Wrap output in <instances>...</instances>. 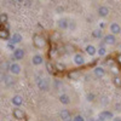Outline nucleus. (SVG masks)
<instances>
[{
  "label": "nucleus",
  "mask_w": 121,
  "mask_h": 121,
  "mask_svg": "<svg viewBox=\"0 0 121 121\" xmlns=\"http://www.w3.org/2000/svg\"><path fill=\"white\" fill-rule=\"evenodd\" d=\"M12 114H13L15 119H17V120H23V119L26 117L24 112H23L22 109H19V107H16V108L12 110Z\"/></svg>",
  "instance_id": "obj_6"
},
{
  "label": "nucleus",
  "mask_w": 121,
  "mask_h": 121,
  "mask_svg": "<svg viewBox=\"0 0 121 121\" xmlns=\"http://www.w3.org/2000/svg\"><path fill=\"white\" fill-rule=\"evenodd\" d=\"M0 15H1V13H0Z\"/></svg>",
  "instance_id": "obj_42"
},
{
  "label": "nucleus",
  "mask_w": 121,
  "mask_h": 121,
  "mask_svg": "<svg viewBox=\"0 0 121 121\" xmlns=\"http://www.w3.org/2000/svg\"><path fill=\"white\" fill-rule=\"evenodd\" d=\"M97 121H103V120H100V119H97Z\"/></svg>",
  "instance_id": "obj_40"
},
{
  "label": "nucleus",
  "mask_w": 121,
  "mask_h": 121,
  "mask_svg": "<svg viewBox=\"0 0 121 121\" xmlns=\"http://www.w3.org/2000/svg\"><path fill=\"white\" fill-rule=\"evenodd\" d=\"M0 39H3V40H7L10 39V33H9V30L7 29H1L0 28Z\"/></svg>",
  "instance_id": "obj_20"
},
{
  "label": "nucleus",
  "mask_w": 121,
  "mask_h": 121,
  "mask_svg": "<svg viewBox=\"0 0 121 121\" xmlns=\"http://www.w3.org/2000/svg\"><path fill=\"white\" fill-rule=\"evenodd\" d=\"M92 36L96 38V39H100V38H102V30H100V29L93 30V32H92Z\"/></svg>",
  "instance_id": "obj_24"
},
{
  "label": "nucleus",
  "mask_w": 121,
  "mask_h": 121,
  "mask_svg": "<svg viewBox=\"0 0 121 121\" xmlns=\"http://www.w3.org/2000/svg\"><path fill=\"white\" fill-rule=\"evenodd\" d=\"M120 87H121V85H120Z\"/></svg>",
  "instance_id": "obj_41"
},
{
  "label": "nucleus",
  "mask_w": 121,
  "mask_h": 121,
  "mask_svg": "<svg viewBox=\"0 0 121 121\" xmlns=\"http://www.w3.org/2000/svg\"><path fill=\"white\" fill-rule=\"evenodd\" d=\"M65 121H73V119H72V117H69V119H68V120H65Z\"/></svg>",
  "instance_id": "obj_39"
},
{
  "label": "nucleus",
  "mask_w": 121,
  "mask_h": 121,
  "mask_svg": "<svg viewBox=\"0 0 121 121\" xmlns=\"http://www.w3.org/2000/svg\"><path fill=\"white\" fill-rule=\"evenodd\" d=\"M21 41H22V35L19 34V33H13L11 36H10V43H12L15 45L19 44Z\"/></svg>",
  "instance_id": "obj_12"
},
{
  "label": "nucleus",
  "mask_w": 121,
  "mask_h": 121,
  "mask_svg": "<svg viewBox=\"0 0 121 121\" xmlns=\"http://www.w3.org/2000/svg\"><path fill=\"white\" fill-rule=\"evenodd\" d=\"M58 53V51H57V48L56 47H52L51 50H50V57H51V58H53V57H56V55Z\"/></svg>",
  "instance_id": "obj_28"
},
{
  "label": "nucleus",
  "mask_w": 121,
  "mask_h": 121,
  "mask_svg": "<svg viewBox=\"0 0 121 121\" xmlns=\"http://www.w3.org/2000/svg\"><path fill=\"white\" fill-rule=\"evenodd\" d=\"M11 103L15 105V107H21L23 104V97L19 96V95H16L11 98Z\"/></svg>",
  "instance_id": "obj_11"
},
{
  "label": "nucleus",
  "mask_w": 121,
  "mask_h": 121,
  "mask_svg": "<svg viewBox=\"0 0 121 121\" xmlns=\"http://www.w3.org/2000/svg\"><path fill=\"white\" fill-rule=\"evenodd\" d=\"M73 121H85V117L82 115H75L74 119H73Z\"/></svg>",
  "instance_id": "obj_31"
},
{
  "label": "nucleus",
  "mask_w": 121,
  "mask_h": 121,
  "mask_svg": "<svg viewBox=\"0 0 121 121\" xmlns=\"http://www.w3.org/2000/svg\"><path fill=\"white\" fill-rule=\"evenodd\" d=\"M68 24H69V21L67 18H59L57 21V27L60 29V30H65L68 29Z\"/></svg>",
  "instance_id": "obj_8"
},
{
  "label": "nucleus",
  "mask_w": 121,
  "mask_h": 121,
  "mask_svg": "<svg viewBox=\"0 0 121 121\" xmlns=\"http://www.w3.org/2000/svg\"><path fill=\"white\" fill-rule=\"evenodd\" d=\"M73 60H74V63H75L76 65H84V63H85V58H84V56H82V55H80V53H75Z\"/></svg>",
  "instance_id": "obj_14"
},
{
  "label": "nucleus",
  "mask_w": 121,
  "mask_h": 121,
  "mask_svg": "<svg viewBox=\"0 0 121 121\" xmlns=\"http://www.w3.org/2000/svg\"><path fill=\"white\" fill-rule=\"evenodd\" d=\"M53 85H55V88H56V90H62V87H63L62 81H60V80H58V79H56L55 81H53Z\"/></svg>",
  "instance_id": "obj_25"
},
{
  "label": "nucleus",
  "mask_w": 121,
  "mask_h": 121,
  "mask_svg": "<svg viewBox=\"0 0 121 121\" xmlns=\"http://www.w3.org/2000/svg\"><path fill=\"white\" fill-rule=\"evenodd\" d=\"M86 98H87L88 102H92V100H95V95H93V93H88Z\"/></svg>",
  "instance_id": "obj_32"
},
{
  "label": "nucleus",
  "mask_w": 121,
  "mask_h": 121,
  "mask_svg": "<svg viewBox=\"0 0 121 121\" xmlns=\"http://www.w3.org/2000/svg\"><path fill=\"white\" fill-rule=\"evenodd\" d=\"M7 48H10L11 51H15V50H16L15 44H12V43H9V44H7Z\"/></svg>",
  "instance_id": "obj_33"
},
{
  "label": "nucleus",
  "mask_w": 121,
  "mask_h": 121,
  "mask_svg": "<svg viewBox=\"0 0 121 121\" xmlns=\"http://www.w3.org/2000/svg\"><path fill=\"white\" fill-rule=\"evenodd\" d=\"M38 87L40 91H44V92H46V91H48L50 88V82L47 79H39L38 80Z\"/></svg>",
  "instance_id": "obj_2"
},
{
  "label": "nucleus",
  "mask_w": 121,
  "mask_h": 121,
  "mask_svg": "<svg viewBox=\"0 0 121 121\" xmlns=\"http://www.w3.org/2000/svg\"><path fill=\"white\" fill-rule=\"evenodd\" d=\"M7 19H9V17H7V15H6V13L0 15V23H1V24L7 23Z\"/></svg>",
  "instance_id": "obj_27"
},
{
  "label": "nucleus",
  "mask_w": 121,
  "mask_h": 121,
  "mask_svg": "<svg viewBox=\"0 0 121 121\" xmlns=\"http://www.w3.org/2000/svg\"><path fill=\"white\" fill-rule=\"evenodd\" d=\"M45 65H46V70H47L48 74H55L56 73V68H55V65L51 62H46Z\"/></svg>",
  "instance_id": "obj_21"
},
{
  "label": "nucleus",
  "mask_w": 121,
  "mask_h": 121,
  "mask_svg": "<svg viewBox=\"0 0 121 121\" xmlns=\"http://www.w3.org/2000/svg\"><path fill=\"white\" fill-rule=\"evenodd\" d=\"M56 11H57V13H60V12L64 11V9H63V6H57L56 7Z\"/></svg>",
  "instance_id": "obj_34"
},
{
  "label": "nucleus",
  "mask_w": 121,
  "mask_h": 121,
  "mask_svg": "<svg viewBox=\"0 0 121 121\" xmlns=\"http://www.w3.org/2000/svg\"><path fill=\"white\" fill-rule=\"evenodd\" d=\"M113 121H121V117H119V116H117V117H114Z\"/></svg>",
  "instance_id": "obj_37"
},
{
  "label": "nucleus",
  "mask_w": 121,
  "mask_h": 121,
  "mask_svg": "<svg viewBox=\"0 0 121 121\" xmlns=\"http://www.w3.org/2000/svg\"><path fill=\"white\" fill-rule=\"evenodd\" d=\"M59 102H60V104H63V105H68V104H70V97L67 95V93H63V95H60L59 96Z\"/></svg>",
  "instance_id": "obj_15"
},
{
  "label": "nucleus",
  "mask_w": 121,
  "mask_h": 121,
  "mask_svg": "<svg viewBox=\"0 0 121 121\" xmlns=\"http://www.w3.org/2000/svg\"><path fill=\"white\" fill-rule=\"evenodd\" d=\"M68 78H69L70 80H78L79 73H78V72H70V73L68 74Z\"/></svg>",
  "instance_id": "obj_26"
},
{
  "label": "nucleus",
  "mask_w": 121,
  "mask_h": 121,
  "mask_svg": "<svg viewBox=\"0 0 121 121\" xmlns=\"http://www.w3.org/2000/svg\"><path fill=\"white\" fill-rule=\"evenodd\" d=\"M110 33L114 34V35H117L121 33V26L116 22H113L112 24H110Z\"/></svg>",
  "instance_id": "obj_9"
},
{
  "label": "nucleus",
  "mask_w": 121,
  "mask_h": 121,
  "mask_svg": "<svg viewBox=\"0 0 121 121\" xmlns=\"http://www.w3.org/2000/svg\"><path fill=\"white\" fill-rule=\"evenodd\" d=\"M97 13H98L99 17L104 18V17H107V16L109 15V9H108L107 6H99L98 10H97Z\"/></svg>",
  "instance_id": "obj_13"
},
{
  "label": "nucleus",
  "mask_w": 121,
  "mask_h": 121,
  "mask_svg": "<svg viewBox=\"0 0 121 121\" xmlns=\"http://www.w3.org/2000/svg\"><path fill=\"white\" fill-rule=\"evenodd\" d=\"M33 44L36 48H43L45 47L46 45V40L41 36V35H39V34H34L33 36Z\"/></svg>",
  "instance_id": "obj_1"
},
{
  "label": "nucleus",
  "mask_w": 121,
  "mask_h": 121,
  "mask_svg": "<svg viewBox=\"0 0 121 121\" xmlns=\"http://www.w3.org/2000/svg\"><path fill=\"white\" fill-rule=\"evenodd\" d=\"M21 70H22V68H21V65H19L18 63H16V62L10 63V67H9V72L11 73L12 75H18L19 73H21Z\"/></svg>",
  "instance_id": "obj_3"
},
{
  "label": "nucleus",
  "mask_w": 121,
  "mask_h": 121,
  "mask_svg": "<svg viewBox=\"0 0 121 121\" xmlns=\"http://www.w3.org/2000/svg\"><path fill=\"white\" fill-rule=\"evenodd\" d=\"M4 84H5L7 87H11V86H13V84H15V79H13L12 74H11V75H5Z\"/></svg>",
  "instance_id": "obj_17"
},
{
  "label": "nucleus",
  "mask_w": 121,
  "mask_h": 121,
  "mask_svg": "<svg viewBox=\"0 0 121 121\" xmlns=\"http://www.w3.org/2000/svg\"><path fill=\"white\" fill-rule=\"evenodd\" d=\"M68 28H69L70 30H74V29L76 28V23H75L74 21H70L69 24H68Z\"/></svg>",
  "instance_id": "obj_30"
},
{
  "label": "nucleus",
  "mask_w": 121,
  "mask_h": 121,
  "mask_svg": "<svg viewBox=\"0 0 121 121\" xmlns=\"http://www.w3.org/2000/svg\"><path fill=\"white\" fill-rule=\"evenodd\" d=\"M59 117H60V120H63V121L68 120L70 117V112L68 109H62V110H60V113H59Z\"/></svg>",
  "instance_id": "obj_18"
},
{
  "label": "nucleus",
  "mask_w": 121,
  "mask_h": 121,
  "mask_svg": "<svg viewBox=\"0 0 121 121\" xmlns=\"http://www.w3.org/2000/svg\"><path fill=\"white\" fill-rule=\"evenodd\" d=\"M85 51H86L87 55H90V56H95V55L97 53V50H96V47H95L93 45H87L86 48H85Z\"/></svg>",
  "instance_id": "obj_19"
},
{
  "label": "nucleus",
  "mask_w": 121,
  "mask_h": 121,
  "mask_svg": "<svg viewBox=\"0 0 121 121\" xmlns=\"http://www.w3.org/2000/svg\"><path fill=\"white\" fill-rule=\"evenodd\" d=\"M103 43L105 44V45H115V43H116V38H115V35L114 34H107L104 38H103Z\"/></svg>",
  "instance_id": "obj_5"
},
{
  "label": "nucleus",
  "mask_w": 121,
  "mask_h": 121,
  "mask_svg": "<svg viewBox=\"0 0 121 121\" xmlns=\"http://www.w3.org/2000/svg\"><path fill=\"white\" fill-rule=\"evenodd\" d=\"M55 68H56L57 72H60V73L65 70V65H64V64H62V63H56V64H55Z\"/></svg>",
  "instance_id": "obj_23"
},
{
  "label": "nucleus",
  "mask_w": 121,
  "mask_h": 121,
  "mask_svg": "<svg viewBox=\"0 0 121 121\" xmlns=\"http://www.w3.org/2000/svg\"><path fill=\"white\" fill-rule=\"evenodd\" d=\"M114 84L116 85V86H120L121 85V78L120 76H114Z\"/></svg>",
  "instance_id": "obj_29"
},
{
  "label": "nucleus",
  "mask_w": 121,
  "mask_h": 121,
  "mask_svg": "<svg viewBox=\"0 0 121 121\" xmlns=\"http://www.w3.org/2000/svg\"><path fill=\"white\" fill-rule=\"evenodd\" d=\"M32 63H33V65H41L43 63H44V57L41 56V55H34L33 56V58H32Z\"/></svg>",
  "instance_id": "obj_10"
},
{
  "label": "nucleus",
  "mask_w": 121,
  "mask_h": 121,
  "mask_svg": "<svg viewBox=\"0 0 121 121\" xmlns=\"http://www.w3.org/2000/svg\"><path fill=\"white\" fill-rule=\"evenodd\" d=\"M5 75H6V74H4L3 72H0V82H4V80H5Z\"/></svg>",
  "instance_id": "obj_35"
},
{
  "label": "nucleus",
  "mask_w": 121,
  "mask_h": 121,
  "mask_svg": "<svg viewBox=\"0 0 121 121\" xmlns=\"http://www.w3.org/2000/svg\"><path fill=\"white\" fill-rule=\"evenodd\" d=\"M97 53H98L100 57L105 56V55H107V48H105L104 46H99V48L97 50Z\"/></svg>",
  "instance_id": "obj_22"
},
{
  "label": "nucleus",
  "mask_w": 121,
  "mask_h": 121,
  "mask_svg": "<svg viewBox=\"0 0 121 121\" xmlns=\"http://www.w3.org/2000/svg\"><path fill=\"white\" fill-rule=\"evenodd\" d=\"M98 119H100V120L105 121V120L114 119V115H113V113H112V112H109V110H103V112H100V113H99Z\"/></svg>",
  "instance_id": "obj_7"
},
{
  "label": "nucleus",
  "mask_w": 121,
  "mask_h": 121,
  "mask_svg": "<svg viewBox=\"0 0 121 121\" xmlns=\"http://www.w3.org/2000/svg\"><path fill=\"white\" fill-rule=\"evenodd\" d=\"M17 3H19V4H22V3H24V0H16Z\"/></svg>",
  "instance_id": "obj_38"
},
{
  "label": "nucleus",
  "mask_w": 121,
  "mask_h": 121,
  "mask_svg": "<svg viewBox=\"0 0 121 121\" xmlns=\"http://www.w3.org/2000/svg\"><path fill=\"white\" fill-rule=\"evenodd\" d=\"M116 62H117L119 64H121V53H119V55L116 56Z\"/></svg>",
  "instance_id": "obj_36"
},
{
  "label": "nucleus",
  "mask_w": 121,
  "mask_h": 121,
  "mask_svg": "<svg viewBox=\"0 0 121 121\" xmlns=\"http://www.w3.org/2000/svg\"><path fill=\"white\" fill-rule=\"evenodd\" d=\"M24 58V50L23 48H16L12 55L13 60H22Z\"/></svg>",
  "instance_id": "obj_4"
},
{
  "label": "nucleus",
  "mask_w": 121,
  "mask_h": 121,
  "mask_svg": "<svg viewBox=\"0 0 121 121\" xmlns=\"http://www.w3.org/2000/svg\"><path fill=\"white\" fill-rule=\"evenodd\" d=\"M93 73H95V75H96L97 78H103V76L105 75V70H104V68H102V67H96V68L93 69Z\"/></svg>",
  "instance_id": "obj_16"
}]
</instances>
